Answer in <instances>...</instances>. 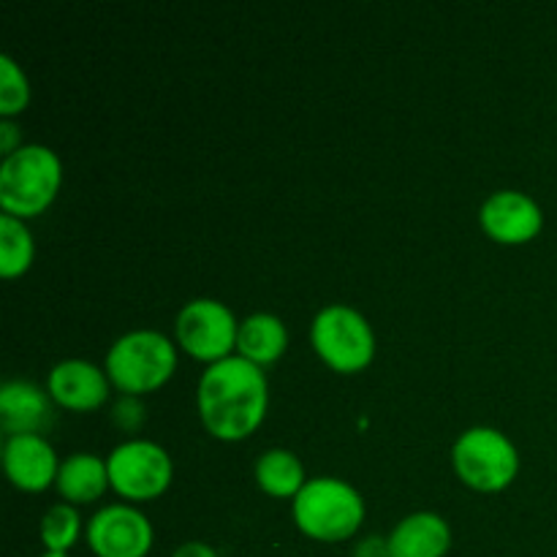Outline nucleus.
Returning <instances> with one entry per match:
<instances>
[{
	"instance_id": "4",
	"label": "nucleus",
	"mask_w": 557,
	"mask_h": 557,
	"mask_svg": "<svg viewBox=\"0 0 557 557\" xmlns=\"http://www.w3.org/2000/svg\"><path fill=\"white\" fill-rule=\"evenodd\" d=\"M177 364L172 341L158 330H131L107 354L109 379L128 395L150 392L172 375Z\"/></svg>"
},
{
	"instance_id": "10",
	"label": "nucleus",
	"mask_w": 557,
	"mask_h": 557,
	"mask_svg": "<svg viewBox=\"0 0 557 557\" xmlns=\"http://www.w3.org/2000/svg\"><path fill=\"white\" fill-rule=\"evenodd\" d=\"M5 473L22 490H44L58 479V457L41 433H16L3 446Z\"/></svg>"
},
{
	"instance_id": "25",
	"label": "nucleus",
	"mask_w": 557,
	"mask_h": 557,
	"mask_svg": "<svg viewBox=\"0 0 557 557\" xmlns=\"http://www.w3.org/2000/svg\"><path fill=\"white\" fill-rule=\"evenodd\" d=\"M41 557H69V553H44Z\"/></svg>"
},
{
	"instance_id": "18",
	"label": "nucleus",
	"mask_w": 557,
	"mask_h": 557,
	"mask_svg": "<svg viewBox=\"0 0 557 557\" xmlns=\"http://www.w3.org/2000/svg\"><path fill=\"white\" fill-rule=\"evenodd\" d=\"M33 237L30 228L16 215H0V272L5 277L20 275L30 267Z\"/></svg>"
},
{
	"instance_id": "1",
	"label": "nucleus",
	"mask_w": 557,
	"mask_h": 557,
	"mask_svg": "<svg viewBox=\"0 0 557 557\" xmlns=\"http://www.w3.org/2000/svg\"><path fill=\"white\" fill-rule=\"evenodd\" d=\"M199 411L207 430L223 441L245 438L267 411V379L245 357H223L199 379Z\"/></svg>"
},
{
	"instance_id": "17",
	"label": "nucleus",
	"mask_w": 557,
	"mask_h": 557,
	"mask_svg": "<svg viewBox=\"0 0 557 557\" xmlns=\"http://www.w3.org/2000/svg\"><path fill=\"white\" fill-rule=\"evenodd\" d=\"M256 479L270 495H297L305 487V468L288 449H270L256 460Z\"/></svg>"
},
{
	"instance_id": "11",
	"label": "nucleus",
	"mask_w": 557,
	"mask_h": 557,
	"mask_svg": "<svg viewBox=\"0 0 557 557\" xmlns=\"http://www.w3.org/2000/svg\"><path fill=\"white\" fill-rule=\"evenodd\" d=\"M482 226L500 243H525L542 228V210L520 190H498L482 205Z\"/></svg>"
},
{
	"instance_id": "12",
	"label": "nucleus",
	"mask_w": 557,
	"mask_h": 557,
	"mask_svg": "<svg viewBox=\"0 0 557 557\" xmlns=\"http://www.w3.org/2000/svg\"><path fill=\"white\" fill-rule=\"evenodd\" d=\"M49 395L60 406L87 411V408H96L107 400V375L85 359H65V362L54 364L52 373H49Z\"/></svg>"
},
{
	"instance_id": "20",
	"label": "nucleus",
	"mask_w": 557,
	"mask_h": 557,
	"mask_svg": "<svg viewBox=\"0 0 557 557\" xmlns=\"http://www.w3.org/2000/svg\"><path fill=\"white\" fill-rule=\"evenodd\" d=\"M27 98H30V87L22 69L9 54H0V114L9 117V114L22 112Z\"/></svg>"
},
{
	"instance_id": "7",
	"label": "nucleus",
	"mask_w": 557,
	"mask_h": 557,
	"mask_svg": "<svg viewBox=\"0 0 557 557\" xmlns=\"http://www.w3.org/2000/svg\"><path fill=\"white\" fill-rule=\"evenodd\" d=\"M107 466L109 482L125 498H152L172 479V460L166 451L145 438H131L114 446Z\"/></svg>"
},
{
	"instance_id": "8",
	"label": "nucleus",
	"mask_w": 557,
	"mask_h": 557,
	"mask_svg": "<svg viewBox=\"0 0 557 557\" xmlns=\"http://www.w3.org/2000/svg\"><path fill=\"white\" fill-rule=\"evenodd\" d=\"M237 321L234 313L218 299H190L177 313V337L188 354L199 359L228 357L237 346Z\"/></svg>"
},
{
	"instance_id": "16",
	"label": "nucleus",
	"mask_w": 557,
	"mask_h": 557,
	"mask_svg": "<svg viewBox=\"0 0 557 557\" xmlns=\"http://www.w3.org/2000/svg\"><path fill=\"white\" fill-rule=\"evenodd\" d=\"M286 326L272 313L248 315L237 330L239 357L250 359L253 364H264L281 357L283 348H286Z\"/></svg>"
},
{
	"instance_id": "22",
	"label": "nucleus",
	"mask_w": 557,
	"mask_h": 557,
	"mask_svg": "<svg viewBox=\"0 0 557 557\" xmlns=\"http://www.w3.org/2000/svg\"><path fill=\"white\" fill-rule=\"evenodd\" d=\"M354 557H392L389 549V539H381V536H368L357 544L354 549Z\"/></svg>"
},
{
	"instance_id": "21",
	"label": "nucleus",
	"mask_w": 557,
	"mask_h": 557,
	"mask_svg": "<svg viewBox=\"0 0 557 557\" xmlns=\"http://www.w3.org/2000/svg\"><path fill=\"white\" fill-rule=\"evenodd\" d=\"M114 419H117L123 428H136L141 422V406L134 395L123 397V400L114 406Z\"/></svg>"
},
{
	"instance_id": "14",
	"label": "nucleus",
	"mask_w": 557,
	"mask_h": 557,
	"mask_svg": "<svg viewBox=\"0 0 557 557\" xmlns=\"http://www.w3.org/2000/svg\"><path fill=\"white\" fill-rule=\"evenodd\" d=\"M449 544V525L433 511H413L389 533L392 557H444Z\"/></svg>"
},
{
	"instance_id": "6",
	"label": "nucleus",
	"mask_w": 557,
	"mask_h": 557,
	"mask_svg": "<svg viewBox=\"0 0 557 557\" xmlns=\"http://www.w3.org/2000/svg\"><path fill=\"white\" fill-rule=\"evenodd\" d=\"M457 473L476 490H500L515 479L517 449L500 430L471 428L451 449Z\"/></svg>"
},
{
	"instance_id": "23",
	"label": "nucleus",
	"mask_w": 557,
	"mask_h": 557,
	"mask_svg": "<svg viewBox=\"0 0 557 557\" xmlns=\"http://www.w3.org/2000/svg\"><path fill=\"white\" fill-rule=\"evenodd\" d=\"M172 557H218V553L205 542H185L174 549Z\"/></svg>"
},
{
	"instance_id": "5",
	"label": "nucleus",
	"mask_w": 557,
	"mask_h": 557,
	"mask_svg": "<svg viewBox=\"0 0 557 557\" xmlns=\"http://www.w3.org/2000/svg\"><path fill=\"white\" fill-rule=\"evenodd\" d=\"M313 346L341 373L362 370L373 359L375 337L368 319L348 305H326L313 319Z\"/></svg>"
},
{
	"instance_id": "24",
	"label": "nucleus",
	"mask_w": 557,
	"mask_h": 557,
	"mask_svg": "<svg viewBox=\"0 0 557 557\" xmlns=\"http://www.w3.org/2000/svg\"><path fill=\"white\" fill-rule=\"evenodd\" d=\"M16 139H20V128H16L9 117L0 120V147H3L5 156H11V152L16 150Z\"/></svg>"
},
{
	"instance_id": "13",
	"label": "nucleus",
	"mask_w": 557,
	"mask_h": 557,
	"mask_svg": "<svg viewBox=\"0 0 557 557\" xmlns=\"http://www.w3.org/2000/svg\"><path fill=\"white\" fill-rule=\"evenodd\" d=\"M0 419L9 435L38 433L52 422V403L30 381H5L0 389Z\"/></svg>"
},
{
	"instance_id": "3",
	"label": "nucleus",
	"mask_w": 557,
	"mask_h": 557,
	"mask_svg": "<svg viewBox=\"0 0 557 557\" xmlns=\"http://www.w3.org/2000/svg\"><path fill=\"white\" fill-rule=\"evenodd\" d=\"M60 185V158L44 145H22L0 163V205L9 215L41 212Z\"/></svg>"
},
{
	"instance_id": "15",
	"label": "nucleus",
	"mask_w": 557,
	"mask_h": 557,
	"mask_svg": "<svg viewBox=\"0 0 557 557\" xmlns=\"http://www.w3.org/2000/svg\"><path fill=\"white\" fill-rule=\"evenodd\" d=\"M58 484L60 495L74 504H87V500L98 498L109 484V466L98 455H71L60 462L58 468Z\"/></svg>"
},
{
	"instance_id": "2",
	"label": "nucleus",
	"mask_w": 557,
	"mask_h": 557,
	"mask_svg": "<svg viewBox=\"0 0 557 557\" xmlns=\"http://www.w3.org/2000/svg\"><path fill=\"white\" fill-rule=\"evenodd\" d=\"M364 504L357 490L335 476H315L294 495V520L308 536L343 542L359 528Z\"/></svg>"
},
{
	"instance_id": "9",
	"label": "nucleus",
	"mask_w": 557,
	"mask_h": 557,
	"mask_svg": "<svg viewBox=\"0 0 557 557\" xmlns=\"http://www.w3.org/2000/svg\"><path fill=\"white\" fill-rule=\"evenodd\" d=\"M87 544L98 557H145L152 525L134 506L109 504L87 522Z\"/></svg>"
},
{
	"instance_id": "19",
	"label": "nucleus",
	"mask_w": 557,
	"mask_h": 557,
	"mask_svg": "<svg viewBox=\"0 0 557 557\" xmlns=\"http://www.w3.org/2000/svg\"><path fill=\"white\" fill-rule=\"evenodd\" d=\"M79 536V515L74 506L54 504L41 517V542L47 553H69Z\"/></svg>"
}]
</instances>
